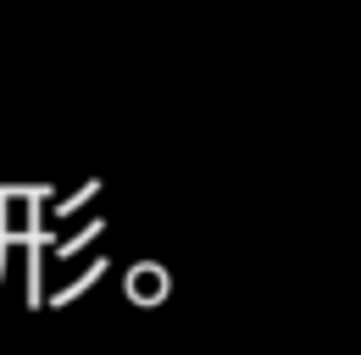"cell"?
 <instances>
[{
  "mask_svg": "<svg viewBox=\"0 0 361 355\" xmlns=\"http://www.w3.org/2000/svg\"><path fill=\"white\" fill-rule=\"evenodd\" d=\"M106 256H94V261H84V272H78V278H73V283H61V289H56V294H50V306H67V300H78V294H84V289H90V283H100V272H106Z\"/></svg>",
  "mask_w": 361,
  "mask_h": 355,
  "instance_id": "7a4b0ae2",
  "label": "cell"
},
{
  "mask_svg": "<svg viewBox=\"0 0 361 355\" xmlns=\"http://www.w3.org/2000/svg\"><path fill=\"white\" fill-rule=\"evenodd\" d=\"M167 294V272L156 261H139V266H128V300H139V306H156Z\"/></svg>",
  "mask_w": 361,
  "mask_h": 355,
  "instance_id": "6da1fadb",
  "label": "cell"
},
{
  "mask_svg": "<svg viewBox=\"0 0 361 355\" xmlns=\"http://www.w3.org/2000/svg\"><path fill=\"white\" fill-rule=\"evenodd\" d=\"M100 228H106V222L90 217L84 228H78V233H73V239H56V261H73V256H78V250H84L90 239H100Z\"/></svg>",
  "mask_w": 361,
  "mask_h": 355,
  "instance_id": "3957f363",
  "label": "cell"
}]
</instances>
